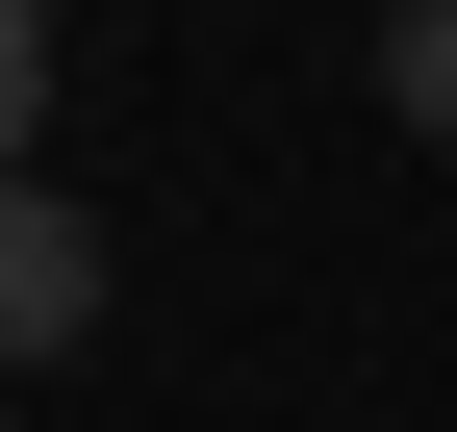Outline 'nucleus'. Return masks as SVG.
<instances>
[{
  "label": "nucleus",
  "mask_w": 457,
  "mask_h": 432,
  "mask_svg": "<svg viewBox=\"0 0 457 432\" xmlns=\"http://www.w3.org/2000/svg\"><path fill=\"white\" fill-rule=\"evenodd\" d=\"M26 128H51V0H0V179H26Z\"/></svg>",
  "instance_id": "3"
},
{
  "label": "nucleus",
  "mask_w": 457,
  "mask_h": 432,
  "mask_svg": "<svg viewBox=\"0 0 457 432\" xmlns=\"http://www.w3.org/2000/svg\"><path fill=\"white\" fill-rule=\"evenodd\" d=\"M381 102H407V128H457V0H407V26H381Z\"/></svg>",
  "instance_id": "2"
},
{
  "label": "nucleus",
  "mask_w": 457,
  "mask_h": 432,
  "mask_svg": "<svg viewBox=\"0 0 457 432\" xmlns=\"http://www.w3.org/2000/svg\"><path fill=\"white\" fill-rule=\"evenodd\" d=\"M77 331H102V229L51 179H0V356H77Z\"/></svg>",
  "instance_id": "1"
}]
</instances>
